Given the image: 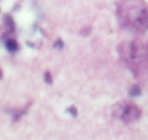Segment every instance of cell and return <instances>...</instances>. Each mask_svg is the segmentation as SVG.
Instances as JSON below:
<instances>
[{
  "label": "cell",
  "instance_id": "52a82bcc",
  "mask_svg": "<svg viewBox=\"0 0 148 140\" xmlns=\"http://www.w3.org/2000/svg\"><path fill=\"white\" fill-rule=\"evenodd\" d=\"M90 32H91V27H84L82 30L80 31V35H82V36H84V37H86V36H88L89 34H90Z\"/></svg>",
  "mask_w": 148,
  "mask_h": 140
},
{
  "label": "cell",
  "instance_id": "3957f363",
  "mask_svg": "<svg viewBox=\"0 0 148 140\" xmlns=\"http://www.w3.org/2000/svg\"><path fill=\"white\" fill-rule=\"evenodd\" d=\"M114 117L120 119L126 124L135 122L141 117V110L137 105L131 102H120L113 109Z\"/></svg>",
  "mask_w": 148,
  "mask_h": 140
},
{
  "label": "cell",
  "instance_id": "8992f818",
  "mask_svg": "<svg viewBox=\"0 0 148 140\" xmlns=\"http://www.w3.org/2000/svg\"><path fill=\"white\" fill-rule=\"evenodd\" d=\"M129 93L131 97H138V95H141V89H140V86H138V85H134V86H132V89H130Z\"/></svg>",
  "mask_w": 148,
  "mask_h": 140
},
{
  "label": "cell",
  "instance_id": "7a4b0ae2",
  "mask_svg": "<svg viewBox=\"0 0 148 140\" xmlns=\"http://www.w3.org/2000/svg\"><path fill=\"white\" fill-rule=\"evenodd\" d=\"M116 6L118 21L123 29L134 33L148 31V3L144 0H120Z\"/></svg>",
  "mask_w": 148,
  "mask_h": 140
},
{
  "label": "cell",
  "instance_id": "9c48e42d",
  "mask_svg": "<svg viewBox=\"0 0 148 140\" xmlns=\"http://www.w3.org/2000/svg\"><path fill=\"white\" fill-rule=\"evenodd\" d=\"M54 47L57 48V49H63V47H64L63 41H62L61 39H58L57 41L54 43Z\"/></svg>",
  "mask_w": 148,
  "mask_h": 140
},
{
  "label": "cell",
  "instance_id": "ba28073f",
  "mask_svg": "<svg viewBox=\"0 0 148 140\" xmlns=\"http://www.w3.org/2000/svg\"><path fill=\"white\" fill-rule=\"evenodd\" d=\"M44 78H45V81L47 83H49V84H51L52 82H53V78H52V75L50 72H46L45 73V76H44Z\"/></svg>",
  "mask_w": 148,
  "mask_h": 140
},
{
  "label": "cell",
  "instance_id": "6da1fadb",
  "mask_svg": "<svg viewBox=\"0 0 148 140\" xmlns=\"http://www.w3.org/2000/svg\"><path fill=\"white\" fill-rule=\"evenodd\" d=\"M118 53L123 64L137 80L148 81V42H124L118 47Z\"/></svg>",
  "mask_w": 148,
  "mask_h": 140
},
{
  "label": "cell",
  "instance_id": "30bf717a",
  "mask_svg": "<svg viewBox=\"0 0 148 140\" xmlns=\"http://www.w3.org/2000/svg\"><path fill=\"white\" fill-rule=\"evenodd\" d=\"M69 112H71L72 115L74 114V116H76V115H77V112H76V110H75V108H74V107H71V108H70Z\"/></svg>",
  "mask_w": 148,
  "mask_h": 140
},
{
  "label": "cell",
  "instance_id": "5b68a950",
  "mask_svg": "<svg viewBox=\"0 0 148 140\" xmlns=\"http://www.w3.org/2000/svg\"><path fill=\"white\" fill-rule=\"evenodd\" d=\"M5 47H6L7 51L13 53V52H16L18 50V44L14 39H7L5 41Z\"/></svg>",
  "mask_w": 148,
  "mask_h": 140
},
{
  "label": "cell",
  "instance_id": "277c9868",
  "mask_svg": "<svg viewBox=\"0 0 148 140\" xmlns=\"http://www.w3.org/2000/svg\"><path fill=\"white\" fill-rule=\"evenodd\" d=\"M3 23H4V27H6L7 33L8 34L14 33L15 23L10 14H4V17H3Z\"/></svg>",
  "mask_w": 148,
  "mask_h": 140
}]
</instances>
